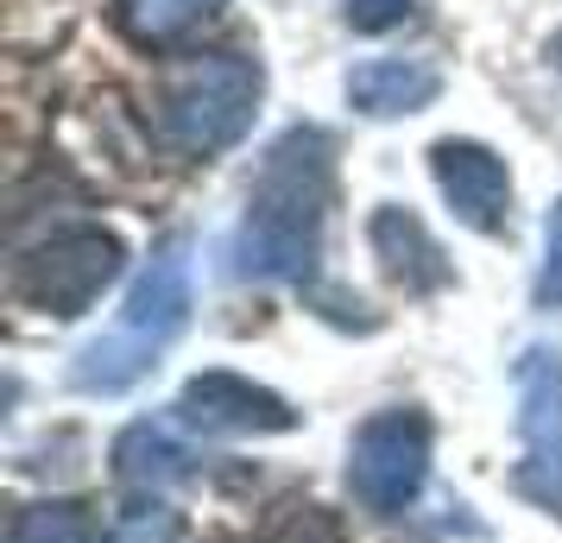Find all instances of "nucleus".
<instances>
[{
  "instance_id": "nucleus-1",
  "label": "nucleus",
  "mask_w": 562,
  "mask_h": 543,
  "mask_svg": "<svg viewBox=\"0 0 562 543\" xmlns=\"http://www.w3.org/2000/svg\"><path fill=\"white\" fill-rule=\"evenodd\" d=\"M329 152L335 146L323 127H291L284 139H272L254 196H247V215H240V228L228 240L234 279H284V285L316 279L323 222H329V203H335Z\"/></svg>"
},
{
  "instance_id": "nucleus-2",
  "label": "nucleus",
  "mask_w": 562,
  "mask_h": 543,
  "mask_svg": "<svg viewBox=\"0 0 562 543\" xmlns=\"http://www.w3.org/2000/svg\"><path fill=\"white\" fill-rule=\"evenodd\" d=\"M183 323H190V234H171L146 259V272L133 279L127 304H121V323L77 354L70 386L77 392H127L183 336Z\"/></svg>"
},
{
  "instance_id": "nucleus-3",
  "label": "nucleus",
  "mask_w": 562,
  "mask_h": 543,
  "mask_svg": "<svg viewBox=\"0 0 562 543\" xmlns=\"http://www.w3.org/2000/svg\"><path fill=\"white\" fill-rule=\"evenodd\" d=\"M266 95V70L247 52H215L196 57L190 70H178V82L158 102V127L165 139L190 158L228 152L240 133L254 127V108Z\"/></svg>"
},
{
  "instance_id": "nucleus-4",
  "label": "nucleus",
  "mask_w": 562,
  "mask_h": 543,
  "mask_svg": "<svg viewBox=\"0 0 562 543\" xmlns=\"http://www.w3.org/2000/svg\"><path fill=\"white\" fill-rule=\"evenodd\" d=\"M121 279V240L108 228H57L45 234L38 247L13 259V291H20V304L45 316H82L108 285Z\"/></svg>"
},
{
  "instance_id": "nucleus-5",
  "label": "nucleus",
  "mask_w": 562,
  "mask_h": 543,
  "mask_svg": "<svg viewBox=\"0 0 562 543\" xmlns=\"http://www.w3.org/2000/svg\"><path fill=\"white\" fill-rule=\"evenodd\" d=\"M430 480V423L417 411H380L360 423L348 455V487L367 512L405 518Z\"/></svg>"
},
{
  "instance_id": "nucleus-6",
  "label": "nucleus",
  "mask_w": 562,
  "mask_h": 543,
  "mask_svg": "<svg viewBox=\"0 0 562 543\" xmlns=\"http://www.w3.org/2000/svg\"><path fill=\"white\" fill-rule=\"evenodd\" d=\"M518 386V487L531 493L537 506L562 512V354L557 348H525V361L512 366Z\"/></svg>"
},
{
  "instance_id": "nucleus-7",
  "label": "nucleus",
  "mask_w": 562,
  "mask_h": 543,
  "mask_svg": "<svg viewBox=\"0 0 562 543\" xmlns=\"http://www.w3.org/2000/svg\"><path fill=\"white\" fill-rule=\"evenodd\" d=\"M436 190L449 196L456 222H468L474 234H499L512 215V171L499 152H486L481 139H436L430 146Z\"/></svg>"
},
{
  "instance_id": "nucleus-8",
  "label": "nucleus",
  "mask_w": 562,
  "mask_h": 543,
  "mask_svg": "<svg viewBox=\"0 0 562 543\" xmlns=\"http://www.w3.org/2000/svg\"><path fill=\"white\" fill-rule=\"evenodd\" d=\"M178 417L196 423V430H215V437H266V430H291L297 423V411L272 386H254V380L222 373V366L196 373L178 392Z\"/></svg>"
},
{
  "instance_id": "nucleus-9",
  "label": "nucleus",
  "mask_w": 562,
  "mask_h": 543,
  "mask_svg": "<svg viewBox=\"0 0 562 543\" xmlns=\"http://www.w3.org/2000/svg\"><path fill=\"white\" fill-rule=\"evenodd\" d=\"M367 240H373V259H380V272L392 285L405 291V297H430V291L449 285V259L436 247V234L398 203H380L373 208V222H367Z\"/></svg>"
},
{
  "instance_id": "nucleus-10",
  "label": "nucleus",
  "mask_w": 562,
  "mask_h": 543,
  "mask_svg": "<svg viewBox=\"0 0 562 543\" xmlns=\"http://www.w3.org/2000/svg\"><path fill=\"white\" fill-rule=\"evenodd\" d=\"M436 89H442V77L430 64H417V57H373V64H360L348 77V108L367 114V121H398V114L430 108Z\"/></svg>"
},
{
  "instance_id": "nucleus-11",
  "label": "nucleus",
  "mask_w": 562,
  "mask_h": 543,
  "mask_svg": "<svg viewBox=\"0 0 562 543\" xmlns=\"http://www.w3.org/2000/svg\"><path fill=\"white\" fill-rule=\"evenodd\" d=\"M114 467H121V480L127 487H171V480H190L196 474V449L190 442H178V430L171 423H127L121 430V442H114Z\"/></svg>"
},
{
  "instance_id": "nucleus-12",
  "label": "nucleus",
  "mask_w": 562,
  "mask_h": 543,
  "mask_svg": "<svg viewBox=\"0 0 562 543\" xmlns=\"http://www.w3.org/2000/svg\"><path fill=\"white\" fill-rule=\"evenodd\" d=\"M228 0H114V20L133 45H178L190 32L215 20Z\"/></svg>"
},
{
  "instance_id": "nucleus-13",
  "label": "nucleus",
  "mask_w": 562,
  "mask_h": 543,
  "mask_svg": "<svg viewBox=\"0 0 562 543\" xmlns=\"http://www.w3.org/2000/svg\"><path fill=\"white\" fill-rule=\"evenodd\" d=\"M7 543H95V518L77 499H45V506H26L13 518Z\"/></svg>"
},
{
  "instance_id": "nucleus-14",
  "label": "nucleus",
  "mask_w": 562,
  "mask_h": 543,
  "mask_svg": "<svg viewBox=\"0 0 562 543\" xmlns=\"http://www.w3.org/2000/svg\"><path fill=\"white\" fill-rule=\"evenodd\" d=\"M178 538H183V518L153 493H139L114 512V543H178Z\"/></svg>"
},
{
  "instance_id": "nucleus-15",
  "label": "nucleus",
  "mask_w": 562,
  "mask_h": 543,
  "mask_svg": "<svg viewBox=\"0 0 562 543\" xmlns=\"http://www.w3.org/2000/svg\"><path fill=\"white\" fill-rule=\"evenodd\" d=\"M259 543H341V524H335L323 506H310V499H291V506H279V512L266 518Z\"/></svg>"
},
{
  "instance_id": "nucleus-16",
  "label": "nucleus",
  "mask_w": 562,
  "mask_h": 543,
  "mask_svg": "<svg viewBox=\"0 0 562 543\" xmlns=\"http://www.w3.org/2000/svg\"><path fill=\"white\" fill-rule=\"evenodd\" d=\"M417 13V0H341V20L355 32H392Z\"/></svg>"
},
{
  "instance_id": "nucleus-17",
  "label": "nucleus",
  "mask_w": 562,
  "mask_h": 543,
  "mask_svg": "<svg viewBox=\"0 0 562 543\" xmlns=\"http://www.w3.org/2000/svg\"><path fill=\"white\" fill-rule=\"evenodd\" d=\"M537 304L562 310V203L550 208V247H543V272H537Z\"/></svg>"
},
{
  "instance_id": "nucleus-18",
  "label": "nucleus",
  "mask_w": 562,
  "mask_h": 543,
  "mask_svg": "<svg viewBox=\"0 0 562 543\" xmlns=\"http://www.w3.org/2000/svg\"><path fill=\"white\" fill-rule=\"evenodd\" d=\"M550 64H557V70H562V32H557V38H550Z\"/></svg>"
}]
</instances>
